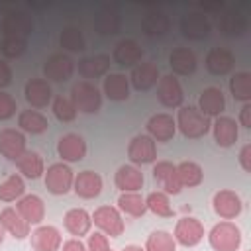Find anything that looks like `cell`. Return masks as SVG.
Returning a JSON list of instances; mask_svg holds the SVG:
<instances>
[{
	"label": "cell",
	"instance_id": "cell-6",
	"mask_svg": "<svg viewBox=\"0 0 251 251\" xmlns=\"http://www.w3.org/2000/svg\"><path fill=\"white\" fill-rule=\"evenodd\" d=\"M92 224L108 237H120L124 233V220L122 214L118 212V208L114 206H100L94 210V214L90 216Z\"/></svg>",
	"mask_w": 251,
	"mask_h": 251
},
{
	"label": "cell",
	"instance_id": "cell-12",
	"mask_svg": "<svg viewBox=\"0 0 251 251\" xmlns=\"http://www.w3.org/2000/svg\"><path fill=\"white\" fill-rule=\"evenodd\" d=\"M25 135L20 129L6 127L0 131V155L8 161H18L25 153Z\"/></svg>",
	"mask_w": 251,
	"mask_h": 251
},
{
	"label": "cell",
	"instance_id": "cell-36",
	"mask_svg": "<svg viewBox=\"0 0 251 251\" xmlns=\"http://www.w3.org/2000/svg\"><path fill=\"white\" fill-rule=\"evenodd\" d=\"M176 175H178V178H180L182 188H184V186H188V188L198 186V184L204 180V171H202V167H200L198 163H194V161H182V163H178V165H176Z\"/></svg>",
	"mask_w": 251,
	"mask_h": 251
},
{
	"label": "cell",
	"instance_id": "cell-17",
	"mask_svg": "<svg viewBox=\"0 0 251 251\" xmlns=\"http://www.w3.org/2000/svg\"><path fill=\"white\" fill-rule=\"evenodd\" d=\"M235 65V57L229 49L226 47H212L206 55V69L214 76H224L227 75Z\"/></svg>",
	"mask_w": 251,
	"mask_h": 251
},
{
	"label": "cell",
	"instance_id": "cell-53",
	"mask_svg": "<svg viewBox=\"0 0 251 251\" xmlns=\"http://www.w3.org/2000/svg\"><path fill=\"white\" fill-rule=\"evenodd\" d=\"M2 241H4V227L0 226V243H2Z\"/></svg>",
	"mask_w": 251,
	"mask_h": 251
},
{
	"label": "cell",
	"instance_id": "cell-18",
	"mask_svg": "<svg viewBox=\"0 0 251 251\" xmlns=\"http://www.w3.org/2000/svg\"><path fill=\"white\" fill-rule=\"evenodd\" d=\"M141 59H143V49L133 39H122L112 51V61L120 67H131L133 69Z\"/></svg>",
	"mask_w": 251,
	"mask_h": 251
},
{
	"label": "cell",
	"instance_id": "cell-1",
	"mask_svg": "<svg viewBox=\"0 0 251 251\" xmlns=\"http://www.w3.org/2000/svg\"><path fill=\"white\" fill-rule=\"evenodd\" d=\"M176 127L180 129V133L188 139H198V137H204L210 127H212V122L208 116H204L198 108H192V106H184L178 110V116H176Z\"/></svg>",
	"mask_w": 251,
	"mask_h": 251
},
{
	"label": "cell",
	"instance_id": "cell-9",
	"mask_svg": "<svg viewBox=\"0 0 251 251\" xmlns=\"http://www.w3.org/2000/svg\"><path fill=\"white\" fill-rule=\"evenodd\" d=\"M212 206H214V212H216L222 220H233V218H237V216L241 214V210H243V202H241L239 194L233 192V190H227V188L218 190V192L214 194Z\"/></svg>",
	"mask_w": 251,
	"mask_h": 251
},
{
	"label": "cell",
	"instance_id": "cell-4",
	"mask_svg": "<svg viewBox=\"0 0 251 251\" xmlns=\"http://www.w3.org/2000/svg\"><path fill=\"white\" fill-rule=\"evenodd\" d=\"M0 31H2V39H24V41H27L29 33L33 31V22L25 12L10 10L2 18Z\"/></svg>",
	"mask_w": 251,
	"mask_h": 251
},
{
	"label": "cell",
	"instance_id": "cell-19",
	"mask_svg": "<svg viewBox=\"0 0 251 251\" xmlns=\"http://www.w3.org/2000/svg\"><path fill=\"white\" fill-rule=\"evenodd\" d=\"M153 178L165 188V194H178L182 190L180 178L176 175V165L169 161H159L153 167Z\"/></svg>",
	"mask_w": 251,
	"mask_h": 251
},
{
	"label": "cell",
	"instance_id": "cell-28",
	"mask_svg": "<svg viewBox=\"0 0 251 251\" xmlns=\"http://www.w3.org/2000/svg\"><path fill=\"white\" fill-rule=\"evenodd\" d=\"M169 67L175 75L188 76L196 71V57L188 47H175L169 55Z\"/></svg>",
	"mask_w": 251,
	"mask_h": 251
},
{
	"label": "cell",
	"instance_id": "cell-10",
	"mask_svg": "<svg viewBox=\"0 0 251 251\" xmlns=\"http://www.w3.org/2000/svg\"><path fill=\"white\" fill-rule=\"evenodd\" d=\"M127 157L133 165H149L157 159V145L145 133L135 135L127 145Z\"/></svg>",
	"mask_w": 251,
	"mask_h": 251
},
{
	"label": "cell",
	"instance_id": "cell-29",
	"mask_svg": "<svg viewBox=\"0 0 251 251\" xmlns=\"http://www.w3.org/2000/svg\"><path fill=\"white\" fill-rule=\"evenodd\" d=\"M0 226L16 239H24L29 235V224L18 214L16 208H4L0 212Z\"/></svg>",
	"mask_w": 251,
	"mask_h": 251
},
{
	"label": "cell",
	"instance_id": "cell-33",
	"mask_svg": "<svg viewBox=\"0 0 251 251\" xmlns=\"http://www.w3.org/2000/svg\"><path fill=\"white\" fill-rule=\"evenodd\" d=\"M16 167H18V171H20L24 176H27V178H31V180L39 178V176L45 173L43 159H41V155L35 153V151H25V153L16 161Z\"/></svg>",
	"mask_w": 251,
	"mask_h": 251
},
{
	"label": "cell",
	"instance_id": "cell-21",
	"mask_svg": "<svg viewBox=\"0 0 251 251\" xmlns=\"http://www.w3.org/2000/svg\"><path fill=\"white\" fill-rule=\"evenodd\" d=\"M212 131H214V139L220 147H229L237 141L239 137V127L237 122L229 116H218L212 124Z\"/></svg>",
	"mask_w": 251,
	"mask_h": 251
},
{
	"label": "cell",
	"instance_id": "cell-14",
	"mask_svg": "<svg viewBox=\"0 0 251 251\" xmlns=\"http://www.w3.org/2000/svg\"><path fill=\"white\" fill-rule=\"evenodd\" d=\"M210 29H212V25H210L208 18L200 12H190L180 18V31L184 37H188L192 41L206 39L210 35Z\"/></svg>",
	"mask_w": 251,
	"mask_h": 251
},
{
	"label": "cell",
	"instance_id": "cell-7",
	"mask_svg": "<svg viewBox=\"0 0 251 251\" xmlns=\"http://www.w3.org/2000/svg\"><path fill=\"white\" fill-rule=\"evenodd\" d=\"M204 233L206 231H204V226H202L200 220H196L192 216H184V218H180L176 222L173 237H175L176 243H180L184 247H194V245H198L202 241Z\"/></svg>",
	"mask_w": 251,
	"mask_h": 251
},
{
	"label": "cell",
	"instance_id": "cell-15",
	"mask_svg": "<svg viewBox=\"0 0 251 251\" xmlns=\"http://www.w3.org/2000/svg\"><path fill=\"white\" fill-rule=\"evenodd\" d=\"M129 82L135 90L139 92H147L151 90L157 82H159V67L151 61H145V63H137L133 69H131V75H129Z\"/></svg>",
	"mask_w": 251,
	"mask_h": 251
},
{
	"label": "cell",
	"instance_id": "cell-11",
	"mask_svg": "<svg viewBox=\"0 0 251 251\" xmlns=\"http://www.w3.org/2000/svg\"><path fill=\"white\" fill-rule=\"evenodd\" d=\"M75 73V61L69 57V55H63V53H55L51 55L45 65H43V75L47 80H53V82H65L73 76Z\"/></svg>",
	"mask_w": 251,
	"mask_h": 251
},
{
	"label": "cell",
	"instance_id": "cell-32",
	"mask_svg": "<svg viewBox=\"0 0 251 251\" xmlns=\"http://www.w3.org/2000/svg\"><path fill=\"white\" fill-rule=\"evenodd\" d=\"M169 25H171L169 16H167L165 12H161V10H153V12L145 14L143 20H141V29H143V33L149 35V37L165 35V33L169 31Z\"/></svg>",
	"mask_w": 251,
	"mask_h": 251
},
{
	"label": "cell",
	"instance_id": "cell-8",
	"mask_svg": "<svg viewBox=\"0 0 251 251\" xmlns=\"http://www.w3.org/2000/svg\"><path fill=\"white\" fill-rule=\"evenodd\" d=\"M157 98L165 108H180L184 100V90L175 75L159 76L157 82Z\"/></svg>",
	"mask_w": 251,
	"mask_h": 251
},
{
	"label": "cell",
	"instance_id": "cell-22",
	"mask_svg": "<svg viewBox=\"0 0 251 251\" xmlns=\"http://www.w3.org/2000/svg\"><path fill=\"white\" fill-rule=\"evenodd\" d=\"M73 188L80 198H96L102 192V176L90 169L80 171L73 180Z\"/></svg>",
	"mask_w": 251,
	"mask_h": 251
},
{
	"label": "cell",
	"instance_id": "cell-50",
	"mask_svg": "<svg viewBox=\"0 0 251 251\" xmlns=\"http://www.w3.org/2000/svg\"><path fill=\"white\" fill-rule=\"evenodd\" d=\"M239 124L243 127H251V104L249 102H245L241 112H239Z\"/></svg>",
	"mask_w": 251,
	"mask_h": 251
},
{
	"label": "cell",
	"instance_id": "cell-3",
	"mask_svg": "<svg viewBox=\"0 0 251 251\" xmlns=\"http://www.w3.org/2000/svg\"><path fill=\"white\" fill-rule=\"evenodd\" d=\"M208 241L214 251H237L241 245V229L233 222L224 220L210 229Z\"/></svg>",
	"mask_w": 251,
	"mask_h": 251
},
{
	"label": "cell",
	"instance_id": "cell-44",
	"mask_svg": "<svg viewBox=\"0 0 251 251\" xmlns=\"http://www.w3.org/2000/svg\"><path fill=\"white\" fill-rule=\"evenodd\" d=\"M53 114L59 122H73L76 118V108L71 102V98L57 96L55 102H53Z\"/></svg>",
	"mask_w": 251,
	"mask_h": 251
},
{
	"label": "cell",
	"instance_id": "cell-48",
	"mask_svg": "<svg viewBox=\"0 0 251 251\" xmlns=\"http://www.w3.org/2000/svg\"><path fill=\"white\" fill-rule=\"evenodd\" d=\"M239 163H241V167H243L245 173H251V145L249 143H245L241 147V151H239Z\"/></svg>",
	"mask_w": 251,
	"mask_h": 251
},
{
	"label": "cell",
	"instance_id": "cell-5",
	"mask_svg": "<svg viewBox=\"0 0 251 251\" xmlns=\"http://www.w3.org/2000/svg\"><path fill=\"white\" fill-rule=\"evenodd\" d=\"M43 180H45V188L51 194L59 196V194H67L73 188L75 175H73V171L67 163H53V165L47 167Z\"/></svg>",
	"mask_w": 251,
	"mask_h": 251
},
{
	"label": "cell",
	"instance_id": "cell-52",
	"mask_svg": "<svg viewBox=\"0 0 251 251\" xmlns=\"http://www.w3.org/2000/svg\"><path fill=\"white\" fill-rule=\"evenodd\" d=\"M122 251H145L143 247H139V245H126Z\"/></svg>",
	"mask_w": 251,
	"mask_h": 251
},
{
	"label": "cell",
	"instance_id": "cell-26",
	"mask_svg": "<svg viewBox=\"0 0 251 251\" xmlns=\"http://www.w3.org/2000/svg\"><path fill=\"white\" fill-rule=\"evenodd\" d=\"M143 180H145L143 173L135 165H122L114 176L116 188H120L122 192H139V188L143 186Z\"/></svg>",
	"mask_w": 251,
	"mask_h": 251
},
{
	"label": "cell",
	"instance_id": "cell-24",
	"mask_svg": "<svg viewBox=\"0 0 251 251\" xmlns=\"http://www.w3.org/2000/svg\"><path fill=\"white\" fill-rule=\"evenodd\" d=\"M18 214L31 226V224H41V220L45 218V204L37 194H25L18 200L16 204Z\"/></svg>",
	"mask_w": 251,
	"mask_h": 251
},
{
	"label": "cell",
	"instance_id": "cell-30",
	"mask_svg": "<svg viewBox=\"0 0 251 251\" xmlns=\"http://www.w3.org/2000/svg\"><path fill=\"white\" fill-rule=\"evenodd\" d=\"M110 65H112V59L108 55H92L78 61V73L84 78H100L108 75Z\"/></svg>",
	"mask_w": 251,
	"mask_h": 251
},
{
	"label": "cell",
	"instance_id": "cell-16",
	"mask_svg": "<svg viewBox=\"0 0 251 251\" xmlns=\"http://www.w3.org/2000/svg\"><path fill=\"white\" fill-rule=\"evenodd\" d=\"M57 153L67 163H78L86 155V141L78 133H65L57 141Z\"/></svg>",
	"mask_w": 251,
	"mask_h": 251
},
{
	"label": "cell",
	"instance_id": "cell-13",
	"mask_svg": "<svg viewBox=\"0 0 251 251\" xmlns=\"http://www.w3.org/2000/svg\"><path fill=\"white\" fill-rule=\"evenodd\" d=\"M147 135L153 139V141H171L176 133V122L173 120L171 114H153L147 124Z\"/></svg>",
	"mask_w": 251,
	"mask_h": 251
},
{
	"label": "cell",
	"instance_id": "cell-31",
	"mask_svg": "<svg viewBox=\"0 0 251 251\" xmlns=\"http://www.w3.org/2000/svg\"><path fill=\"white\" fill-rule=\"evenodd\" d=\"M104 94L114 100L122 102L129 98V78L122 73H110L104 76Z\"/></svg>",
	"mask_w": 251,
	"mask_h": 251
},
{
	"label": "cell",
	"instance_id": "cell-37",
	"mask_svg": "<svg viewBox=\"0 0 251 251\" xmlns=\"http://www.w3.org/2000/svg\"><path fill=\"white\" fill-rule=\"evenodd\" d=\"M229 90L235 100L239 102H249L251 100V75L247 71L235 73L229 78Z\"/></svg>",
	"mask_w": 251,
	"mask_h": 251
},
{
	"label": "cell",
	"instance_id": "cell-25",
	"mask_svg": "<svg viewBox=\"0 0 251 251\" xmlns=\"http://www.w3.org/2000/svg\"><path fill=\"white\" fill-rule=\"evenodd\" d=\"M63 224H65V229L75 235V237H82V235H88L90 227H92V218L90 214L84 210V208H71L65 218H63Z\"/></svg>",
	"mask_w": 251,
	"mask_h": 251
},
{
	"label": "cell",
	"instance_id": "cell-34",
	"mask_svg": "<svg viewBox=\"0 0 251 251\" xmlns=\"http://www.w3.org/2000/svg\"><path fill=\"white\" fill-rule=\"evenodd\" d=\"M18 126L22 131H27V133H43L49 127V122L37 110H22L18 114Z\"/></svg>",
	"mask_w": 251,
	"mask_h": 251
},
{
	"label": "cell",
	"instance_id": "cell-51",
	"mask_svg": "<svg viewBox=\"0 0 251 251\" xmlns=\"http://www.w3.org/2000/svg\"><path fill=\"white\" fill-rule=\"evenodd\" d=\"M63 251H88V249H86V245L80 239L73 237V239H69V241L63 243Z\"/></svg>",
	"mask_w": 251,
	"mask_h": 251
},
{
	"label": "cell",
	"instance_id": "cell-27",
	"mask_svg": "<svg viewBox=\"0 0 251 251\" xmlns=\"http://www.w3.org/2000/svg\"><path fill=\"white\" fill-rule=\"evenodd\" d=\"M224 108H226V98H224L222 90L216 86L202 90V94L198 96V110L208 118H212V116L218 118L224 112Z\"/></svg>",
	"mask_w": 251,
	"mask_h": 251
},
{
	"label": "cell",
	"instance_id": "cell-46",
	"mask_svg": "<svg viewBox=\"0 0 251 251\" xmlns=\"http://www.w3.org/2000/svg\"><path fill=\"white\" fill-rule=\"evenodd\" d=\"M16 110H18V104H16L14 96L4 92V90H0V122L10 120L16 114Z\"/></svg>",
	"mask_w": 251,
	"mask_h": 251
},
{
	"label": "cell",
	"instance_id": "cell-47",
	"mask_svg": "<svg viewBox=\"0 0 251 251\" xmlns=\"http://www.w3.org/2000/svg\"><path fill=\"white\" fill-rule=\"evenodd\" d=\"M86 249H88V251H114V249L108 245V237H106L102 231H96V233L88 235Z\"/></svg>",
	"mask_w": 251,
	"mask_h": 251
},
{
	"label": "cell",
	"instance_id": "cell-49",
	"mask_svg": "<svg viewBox=\"0 0 251 251\" xmlns=\"http://www.w3.org/2000/svg\"><path fill=\"white\" fill-rule=\"evenodd\" d=\"M12 82V69L6 61H0V90Z\"/></svg>",
	"mask_w": 251,
	"mask_h": 251
},
{
	"label": "cell",
	"instance_id": "cell-40",
	"mask_svg": "<svg viewBox=\"0 0 251 251\" xmlns=\"http://www.w3.org/2000/svg\"><path fill=\"white\" fill-rule=\"evenodd\" d=\"M145 206L149 212H153L155 216H161V218H171L173 216V208H171V202H169V194L161 192V190H155V192H149L147 198H145Z\"/></svg>",
	"mask_w": 251,
	"mask_h": 251
},
{
	"label": "cell",
	"instance_id": "cell-42",
	"mask_svg": "<svg viewBox=\"0 0 251 251\" xmlns=\"http://www.w3.org/2000/svg\"><path fill=\"white\" fill-rule=\"evenodd\" d=\"M247 29V22L239 12H227L220 18V31L224 35H241Z\"/></svg>",
	"mask_w": 251,
	"mask_h": 251
},
{
	"label": "cell",
	"instance_id": "cell-2",
	"mask_svg": "<svg viewBox=\"0 0 251 251\" xmlns=\"http://www.w3.org/2000/svg\"><path fill=\"white\" fill-rule=\"evenodd\" d=\"M71 102L75 104L76 112L82 114H96L102 108V94L96 84L90 80H78L71 88Z\"/></svg>",
	"mask_w": 251,
	"mask_h": 251
},
{
	"label": "cell",
	"instance_id": "cell-45",
	"mask_svg": "<svg viewBox=\"0 0 251 251\" xmlns=\"http://www.w3.org/2000/svg\"><path fill=\"white\" fill-rule=\"evenodd\" d=\"M25 47H27V41H24V39H2V45H0L4 57H8V59L22 57Z\"/></svg>",
	"mask_w": 251,
	"mask_h": 251
},
{
	"label": "cell",
	"instance_id": "cell-35",
	"mask_svg": "<svg viewBox=\"0 0 251 251\" xmlns=\"http://www.w3.org/2000/svg\"><path fill=\"white\" fill-rule=\"evenodd\" d=\"M118 208L127 214V216H133V218H139L147 212V206H145V198L139 194V192H122L118 196Z\"/></svg>",
	"mask_w": 251,
	"mask_h": 251
},
{
	"label": "cell",
	"instance_id": "cell-23",
	"mask_svg": "<svg viewBox=\"0 0 251 251\" xmlns=\"http://www.w3.org/2000/svg\"><path fill=\"white\" fill-rule=\"evenodd\" d=\"M63 243L61 231L53 226H39L31 231V247L35 251H57Z\"/></svg>",
	"mask_w": 251,
	"mask_h": 251
},
{
	"label": "cell",
	"instance_id": "cell-39",
	"mask_svg": "<svg viewBox=\"0 0 251 251\" xmlns=\"http://www.w3.org/2000/svg\"><path fill=\"white\" fill-rule=\"evenodd\" d=\"M122 20L114 10H104L94 18V29L102 35H114L120 31Z\"/></svg>",
	"mask_w": 251,
	"mask_h": 251
},
{
	"label": "cell",
	"instance_id": "cell-38",
	"mask_svg": "<svg viewBox=\"0 0 251 251\" xmlns=\"http://www.w3.org/2000/svg\"><path fill=\"white\" fill-rule=\"evenodd\" d=\"M25 192V184L20 175H10L4 182H0V200L2 202H14L20 200Z\"/></svg>",
	"mask_w": 251,
	"mask_h": 251
},
{
	"label": "cell",
	"instance_id": "cell-41",
	"mask_svg": "<svg viewBox=\"0 0 251 251\" xmlns=\"http://www.w3.org/2000/svg\"><path fill=\"white\" fill-rule=\"evenodd\" d=\"M143 249L145 251H176V241L169 231L157 229V231L147 235Z\"/></svg>",
	"mask_w": 251,
	"mask_h": 251
},
{
	"label": "cell",
	"instance_id": "cell-20",
	"mask_svg": "<svg viewBox=\"0 0 251 251\" xmlns=\"http://www.w3.org/2000/svg\"><path fill=\"white\" fill-rule=\"evenodd\" d=\"M24 96L27 100V104L31 108H47V104L51 102V86L47 80L43 78H31L25 82V88H24Z\"/></svg>",
	"mask_w": 251,
	"mask_h": 251
},
{
	"label": "cell",
	"instance_id": "cell-43",
	"mask_svg": "<svg viewBox=\"0 0 251 251\" xmlns=\"http://www.w3.org/2000/svg\"><path fill=\"white\" fill-rule=\"evenodd\" d=\"M59 43L63 49L67 51H84V37H82V31L78 27H73V25H67L63 27L61 35H59Z\"/></svg>",
	"mask_w": 251,
	"mask_h": 251
}]
</instances>
